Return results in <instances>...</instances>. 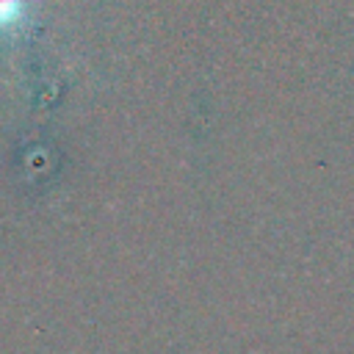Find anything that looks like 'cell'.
I'll list each match as a JSON object with an SVG mask.
<instances>
[{
    "mask_svg": "<svg viewBox=\"0 0 354 354\" xmlns=\"http://www.w3.org/2000/svg\"><path fill=\"white\" fill-rule=\"evenodd\" d=\"M28 3L30 0H0V33L17 28L28 17Z\"/></svg>",
    "mask_w": 354,
    "mask_h": 354,
    "instance_id": "1",
    "label": "cell"
}]
</instances>
